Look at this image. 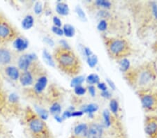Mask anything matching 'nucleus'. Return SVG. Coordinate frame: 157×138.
Listing matches in <instances>:
<instances>
[{"instance_id":"17","label":"nucleus","mask_w":157,"mask_h":138,"mask_svg":"<svg viewBox=\"0 0 157 138\" xmlns=\"http://www.w3.org/2000/svg\"><path fill=\"white\" fill-rule=\"evenodd\" d=\"M98 109H99V107H98V105H96V104H89V105L84 106V107L82 108L81 111L84 114H88L89 116H92L93 114L98 110Z\"/></svg>"},{"instance_id":"9","label":"nucleus","mask_w":157,"mask_h":138,"mask_svg":"<svg viewBox=\"0 0 157 138\" xmlns=\"http://www.w3.org/2000/svg\"><path fill=\"white\" fill-rule=\"evenodd\" d=\"M19 79L22 85L29 86L32 84L34 80L32 71L29 69L27 71H23L22 73H20Z\"/></svg>"},{"instance_id":"34","label":"nucleus","mask_w":157,"mask_h":138,"mask_svg":"<svg viewBox=\"0 0 157 138\" xmlns=\"http://www.w3.org/2000/svg\"><path fill=\"white\" fill-rule=\"evenodd\" d=\"M52 31L54 34H57L58 36H63L64 35V32H63V30L61 27H55L53 26L52 27Z\"/></svg>"},{"instance_id":"19","label":"nucleus","mask_w":157,"mask_h":138,"mask_svg":"<svg viewBox=\"0 0 157 138\" xmlns=\"http://www.w3.org/2000/svg\"><path fill=\"white\" fill-rule=\"evenodd\" d=\"M152 78V74L148 71H144L142 72L141 76L139 77V83L141 84V85H144V84H146L147 83L150 81Z\"/></svg>"},{"instance_id":"29","label":"nucleus","mask_w":157,"mask_h":138,"mask_svg":"<svg viewBox=\"0 0 157 138\" xmlns=\"http://www.w3.org/2000/svg\"><path fill=\"white\" fill-rule=\"evenodd\" d=\"M95 4L98 6L102 7L104 9H110L112 5L109 1H105V0H97L95 2Z\"/></svg>"},{"instance_id":"47","label":"nucleus","mask_w":157,"mask_h":138,"mask_svg":"<svg viewBox=\"0 0 157 138\" xmlns=\"http://www.w3.org/2000/svg\"><path fill=\"white\" fill-rule=\"evenodd\" d=\"M100 16L102 17V18H106L108 16H109V13H108L107 11H100Z\"/></svg>"},{"instance_id":"46","label":"nucleus","mask_w":157,"mask_h":138,"mask_svg":"<svg viewBox=\"0 0 157 138\" xmlns=\"http://www.w3.org/2000/svg\"><path fill=\"white\" fill-rule=\"evenodd\" d=\"M55 119L57 121L58 123H62L63 122V118L62 117H60V115H55Z\"/></svg>"},{"instance_id":"39","label":"nucleus","mask_w":157,"mask_h":138,"mask_svg":"<svg viewBox=\"0 0 157 138\" xmlns=\"http://www.w3.org/2000/svg\"><path fill=\"white\" fill-rule=\"evenodd\" d=\"M152 10L154 16L157 19V3H156V2H153L152 4Z\"/></svg>"},{"instance_id":"32","label":"nucleus","mask_w":157,"mask_h":138,"mask_svg":"<svg viewBox=\"0 0 157 138\" xmlns=\"http://www.w3.org/2000/svg\"><path fill=\"white\" fill-rule=\"evenodd\" d=\"M34 11L36 14H41L43 11V5L41 2H36L34 7Z\"/></svg>"},{"instance_id":"3","label":"nucleus","mask_w":157,"mask_h":138,"mask_svg":"<svg viewBox=\"0 0 157 138\" xmlns=\"http://www.w3.org/2000/svg\"><path fill=\"white\" fill-rule=\"evenodd\" d=\"M17 37L18 31L6 17L0 13V43H8Z\"/></svg>"},{"instance_id":"8","label":"nucleus","mask_w":157,"mask_h":138,"mask_svg":"<svg viewBox=\"0 0 157 138\" xmlns=\"http://www.w3.org/2000/svg\"><path fill=\"white\" fill-rule=\"evenodd\" d=\"M13 55L6 48H0V65L6 66L11 64L13 60Z\"/></svg>"},{"instance_id":"1","label":"nucleus","mask_w":157,"mask_h":138,"mask_svg":"<svg viewBox=\"0 0 157 138\" xmlns=\"http://www.w3.org/2000/svg\"><path fill=\"white\" fill-rule=\"evenodd\" d=\"M54 57L60 69L70 76L76 75L81 69L79 59L71 50L62 47L57 48L54 52Z\"/></svg>"},{"instance_id":"2","label":"nucleus","mask_w":157,"mask_h":138,"mask_svg":"<svg viewBox=\"0 0 157 138\" xmlns=\"http://www.w3.org/2000/svg\"><path fill=\"white\" fill-rule=\"evenodd\" d=\"M27 123L29 131L34 138H48V128L44 121L33 113L28 111L27 113Z\"/></svg>"},{"instance_id":"12","label":"nucleus","mask_w":157,"mask_h":138,"mask_svg":"<svg viewBox=\"0 0 157 138\" xmlns=\"http://www.w3.org/2000/svg\"><path fill=\"white\" fill-rule=\"evenodd\" d=\"M48 84V78L45 76H41L38 77L37 82H36L35 85H34V91L36 93L41 94V92L45 89Z\"/></svg>"},{"instance_id":"15","label":"nucleus","mask_w":157,"mask_h":138,"mask_svg":"<svg viewBox=\"0 0 157 138\" xmlns=\"http://www.w3.org/2000/svg\"><path fill=\"white\" fill-rule=\"evenodd\" d=\"M56 11L61 16H67L69 13V8L68 4L64 2H59L56 5Z\"/></svg>"},{"instance_id":"48","label":"nucleus","mask_w":157,"mask_h":138,"mask_svg":"<svg viewBox=\"0 0 157 138\" xmlns=\"http://www.w3.org/2000/svg\"><path fill=\"white\" fill-rule=\"evenodd\" d=\"M46 41H47L49 45H52V46L54 45V42H53V41L52 40L50 39V38H46Z\"/></svg>"},{"instance_id":"30","label":"nucleus","mask_w":157,"mask_h":138,"mask_svg":"<svg viewBox=\"0 0 157 138\" xmlns=\"http://www.w3.org/2000/svg\"><path fill=\"white\" fill-rule=\"evenodd\" d=\"M86 91H87V89L82 85L78 86L74 88L75 94L78 96H83L86 93Z\"/></svg>"},{"instance_id":"13","label":"nucleus","mask_w":157,"mask_h":138,"mask_svg":"<svg viewBox=\"0 0 157 138\" xmlns=\"http://www.w3.org/2000/svg\"><path fill=\"white\" fill-rule=\"evenodd\" d=\"M29 43L26 39L21 37H17L14 41L13 45L14 48L18 50V52L24 51L28 47Z\"/></svg>"},{"instance_id":"37","label":"nucleus","mask_w":157,"mask_h":138,"mask_svg":"<svg viewBox=\"0 0 157 138\" xmlns=\"http://www.w3.org/2000/svg\"><path fill=\"white\" fill-rule=\"evenodd\" d=\"M5 101H6V98H5L4 94L0 91V110L4 107Z\"/></svg>"},{"instance_id":"10","label":"nucleus","mask_w":157,"mask_h":138,"mask_svg":"<svg viewBox=\"0 0 157 138\" xmlns=\"http://www.w3.org/2000/svg\"><path fill=\"white\" fill-rule=\"evenodd\" d=\"M144 132L149 137H153L157 134V119H152L147 122Z\"/></svg>"},{"instance_id":"23","label":"nucleus","mask_w":157,"mask_h":138,"mask_svg":"<svg viewBox=\"0 0 157 138\" xmlns=\"http://www.w3.org/2000/svg\"><path fill=\"white\" fill-rule=\"evenodd\" d=\"M103 117H104V124L106 128L110 127L111 126V118H110V114L108 110H104L103 113Z\"/></svg>"},{"instance_id":"43","label":"nucleus","mask_w":157,"mask_h":138,"mask_svg":"<svg viewBox=\"0 0 157 138\" xmlns=\"http://www.w3.org/2000/svg\"><path fill=\"white\" fill-rule=\"evenodd\" d=\"M84 52H85V55L87 56V57L92 56V55H93V53L92 52V50H90V48H87V47H85L84 48Z\"/></svg>"},{"instance_id":"5","label":"nucleus","mask_w":157,"mask_h":138,"mask_svg":"<svg viewBox=\"0 0 157 138\" xmlns=\"http://www.w3.org/2000/svg\"><path fill=\"white\" fill-rule=\"evenodd\" d=\"M141 103L143 107L148 110H154L157 108V95L152 94H145L141 96Z\"/></svg>"},{"instance_id":"33","label":"nucleus","mask_w":157,"mask_h":138,"mask_svg":"<svg viewBox=\"0 0 157 138\" xmlns=\"http://www.w3.org/2000/svg\"><path fill=\"white\" fill-rule=\"evenodd\" d=\"M75 11H76V13L78 14V16H79V18L81 19V20L83 21L86 20L85 13H84V11H83L82 9H81L80 6L76 7V9H75Z\"/></svg>"},{"instance_id":"4","label":"nucleus","mask_w":157,"mask_h":138,"mask_svg":"<svg viewBox=\"0 0 157 138\" xmlns=\"http://www.w3.org/2000/svg\"><path fill=\"white\" fill-rule=\"evenodd\" d=\"M108 50L112 57L120 59H123L130 52L128 43L125 40L119 38L110 40L108 44Z\"/></svg>"},{"instance_id":"21","label":"nucleus","mask_w":157,"mask_h":138,"mask_svg":"<svg viewBox=\"0 0 157 138\" xmlns=\"http://www.w3.org/2000/svg\"><path fill=\"white\" fill-rule=\"evenodd\" d=\"M85 77L84 76H77L73 78L71 82V86L73 87H76L78 86H80L82 85V84L83 82H85Z\"/></svg>"},{"instance_id":"36","label":"nucleus","mask_w":157,"mask_h":138,"mask_svg":"<svg viewBox=\"0 0 157 138\" xmlns=\"http://www.w3.org/2000/svg\"><path fill=\"white\" fill-rule=\"evenodd\" d=\"M97 87H98V88H99L100 90L101 91V92L108 90L106 84L104 83V82H99V83L97 84Z\"/></svg>"},{"instance_id":"31","label":"nucleus","mask_w":157,"mask_h":138,"mask_svg":"<svg viewBox=\"0 0 157 138\" xmlns=\"http://www.w3.org/2000/svg\"><path fill=\"white\" fill-rule=\"evenodd\" d=\"M98 30L100 31H104L107 30L108 28V23L105 20H100L99 24H98L97 26Z\"/></svg>"},{"instance_id":"42","label":"nucleus","mask_w":157,"mask_h":138,"mask_svg":"<svg viewBox=\"0 0 157 138\" xmlns=\"http://www.w3.org/2000/svg\"><path fill=\"white\" fill-rule=\"evenodd\" d=\"M101 95L103 97L106 99H109L111 98V94H110V92L108 90L101 92Z\"/></svg>"},{"instance_id":"22","label":"nucleus","mask_w":157,"mask_h":138,"mask_svg":"<svg viewBox=\"0 0 157 138\" xmlns=\"http://www.w3.org/2000/svg\"><path fill=\"white\" fill-rule=\"evenodd\" d=\"M50 112L54 116L60 115L61 112H62V107H61V105L58 103H55L50 107Z\"/></svg>"},{"instance_id":"40","label":"nucleus","mask_w":157,"mask_h":138,"mask_svg":"<svg viewBox=\"0 0 157 138\" xmlns=\"http://www.w3.org/2000/svg\"><path fill=\"white\" fill-rule=\"evenodd\" d=\"M63 119H68L70 117H71V111L67 110L65 111L62 114V117Z\"/></svg>"},{"instance_id":"41","label":"nucleus","mask_w":157,"mask_h":138,"mask_svg":"<svg viewBox=\"0 0 157 138\" xmlns=\"http://www.w3.org/2000/svg\"><path fill=\"white\" fill-rule=\"evenodd\" d=\"M83 113L82 111H73L71 112V117H81V116L83 115Z\"/></svg>"},{"instance_id":"38","label":"nucleus","mask_w":157,"mask_h":138,"mask_svg":"<svg viewBox=\"0 0 157 138\" xmlns=\"http://www.w3.org/2000/svg\"><path fill=\"white\" fill-rule=\"evenodd\" d=\"M87 90H88V91H89V93L90 94L91 96H93V97L95 96V95H96V89H95V87H94V85L88 86Z\"/></svg>"},{"instance_id":"28","label":"nucleus","mask_w":157,"mask_h":138,"mask_svg":"<svg viewBox=\"0 0 157 138\" xmlns=\"http://www.w3.org/2000/svg\"><path fill=\"white\" fill-rule=\"evenodd\" d=\"M43 57H44V59H46V61L47 62L48 64L50 65V66H53V67L55 66V62H54L53 57L50 55V53L47 51V50H44L43 51Z\"/></svg>"},{"instance_id":"25","label":"nucleus","mask_w":157,"mask_h":138,"mask_svg":"<svg viewBox=\"0 0 157 138\" xmlns=\"http://www.w3.org/2000/svg\"><path fill=\"white\" fill-rule=\"evenodd\" d=\"M36 112L38 113V116L40 117L42 120H46L48 117V113L46 110L43 108H41L39 107H35Z\"/></svg>"},{"instance_id":"6","label":"nucleus","mask_w":157,"mask_h":138,"mask_svg":"<svg viewBox=\"0 0 157 138\" xmlns=\"http://www.w3.org/2000/svg\"><path fill=\"white\" fill-rule=\"evenodd\" d=\"M36 59V57L34 54H25L19 58L18 65L19 69L23 71H27L30 69L32 63Z\"/></svg>"},{"instance_id":"14","label":"nucleus","mask_w":157,"mask_h":138,"mask_svg":"<svg viewBox=\"0 0 157 138\" xmlns=\"http://www.w3.org/2000/svg\"><path fill=\"white\" fill-rule=\"evenodd\" d=\"M5 71H6L7 76L13 80H17L20 76L19 70L15 66H7Z\"/></svg>"},{"instance_id":"44","label":"nucleus","mask_w":157,"mask_h":138,"mask_svg":"<svg viewBox=\"0 0 157 138\" xmlns=\"http://www.w3.org/2000/svg\"><path fill=\"white\" fill-rule=\"evenodd\" d=\"M107 83H108V84H109V86L111 87L112 89H115V88H116V87H115L114 82L112 80H110V79H107Z\"/></svg>"},{"instance_id":"35","label":"nucleus","mask_w":157,"mask_h":138,"mask_svg":"<svg viewBox=\"0 0 157 138\" xmlns=\"http://www.w3.org/2000/svg\"><path fill=\"white\" fill-rule=\"evenodd\" d=\"M53 23H54V26L55 27H61V26H62V20H60V18H58L57 16H55L53 19Z\"/></svg>"},{"instance_id":"20","label":"nucleus","mask_w":157,"mask_h":138,"mask_svg":"<svg viewBox=\"0 0 157 138\" xmlns=\"http://www.w3.org/2000/svg\"><path fill=\"white\" fill-rule=\"evenodd\" d=\"M86 81L89 85H93V84H97L99 82L100 78L99 76L97 74H90L85 78Z\"/></svg>"},{"instance_id":"45","label":"nucleus","mask_w":157,"mask_h":138,"mask_svg":"<svg viewBox=\"0 0 157 138\" xmlns=\"http://www.w3.org/2000/svg\"><path fill=\"white\" fill-rule=\"evenodd\" d=\"M10 101H12V102H16L18 101V96L15 95V94H11L10 96Z\"/></svg>"},{"instance_id":"24","label":"nucleus","mask_w":157,"mask_h":138,"mask_svg":"<svg viewBox=\"0 0 157 138\" xmlns=\"http://www.w3.org/2000/svg\"><path fill=\"white\" fill-rule=\"evenodd\" d=\"M119 66L122 72H126L128 71L130 68V62L129 61V59H126V58L121 59L119 62Z\"/></svg>"},{"instance_id":"27","label":"nucleus","mask_w":157,"mask_h":138,"mask_svg":"<svg viewBox=\"0 0 157 138\" xmlns=\"http://www.w3.org/2000/svg\"><path fill=\"white\" fill-rule=\"evenodd\" d=\"M87 62L90 68H94L98 64V58L96 55H92V56L87 58Z\"/></svg>"},{"instance_id":"26","label":"nucleus","mask_w":157,"mask_h":138,"mask_svg":"<svg viewBox=\"0 0 157 138\" xmlns=\"http://www.w3.org/2000/svg\"><path fill=\"white\" fill-rule=\"evenodd\" d=\"M110 111L114 114V115H116V114L118 112L119 110V104L117 102V100L115 99H112L110 102Z\"/></svg>"},{"instance_id":"11","label":"nucleus","mask_w":157,"mask_h":138,"mask_svg":"<svg viewBox=\"0 0 157 138\" xmlns=\"http://www.w3.org/2000/svg\"><path fill=\"white\" fill-rule=\"evenodd\" d=\"M88 130V125L87 123H82L75 126L73 128V135L75 137L85 138Z\"/></svg>"},{"instance_id":"18","label":"nucleus","mask_w":157,"mask_h":138,"mask_svg":"<svg viewBox=\"0 0 157 138\" xmlns=\"http://www.w3.org/2000/svg\"><path fill=\"white\" fill-rule=\"evenodd\" d=\"M62 30H63L64 35H65L67 37H68V38L73 37L75 34V30L74 27H73L71 25H68V24L64 25Z\"/></svg>"},{"instance_id":"7","label":"nucleus","mask_w":157,"mask_h":138,"mask_svg":"<svg viewBox=\"0 0 157 138\" xmlns=\"http://www.w3.org/2000/svg\"><path fill=\"white\" fill-rule=\"evenodd\" d=\"M104 135V126L97 123L88 126V130L85 138H102Z\"/></svg>"},{"instance_id":"16","label":"nucleus","mask_w":157,"mask_h":138,"mask_svg":"<svg viewBox=\"0 0 157 138\" xmlns=\"http://www.w3.org/2000/svg\"><path fill=\"white\" fill-rule=\"evenodd\" d=\"M34 23V20L32 16L27 15L25 16V18L22 21V27L24 30H29L32 27Z\"/></svg>"}]
</instances>
